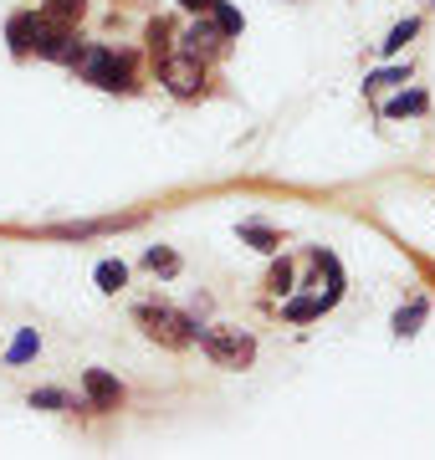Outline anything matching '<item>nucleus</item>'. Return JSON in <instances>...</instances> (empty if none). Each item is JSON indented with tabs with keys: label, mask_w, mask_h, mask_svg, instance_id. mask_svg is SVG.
I'll return each mask as SVG.
<instances>
[{
	"label": "nucleus",
	"mask_w": 435,
	"mask_h": 460,
	"mask_svg": "<svg viewBox=\"0 0 435 460\" xmlns=\"http://www.w3.org/2000/svg\"><path fill=\"white\" fill-rule=\"evenodd\" d=\"M77 72H83L93 87H102V93H129V77H134V62L123 57V51H108V47H83V57H77Z\"/></svg>",
	"instance_id": "nucleus-1"
},
{
	"label": "nucleus",
	"mask_w": 435,
	"mask_h": 460,
	"mask_svg": "<svg viewBox=\"0 0 435 460\" xmlns=\"http://www.w3.org/2000/svg\"><path fill=\"white\" fill-rule=\"evenodd\" d=\"M195 338H200V348L220 363V368H246V363L256 358V338L252 332H241V328H220V332L195 328Z\"/></svg>",
	"instance_id": "nucleus-2"
},
{
	"label": "nucleus",
	"mask_w": 435,
	"mask_h": 460,
	"mask_svg": "<svg viewBox=\"0 0 435 460\" xmlns=\"http://www.w3.org/2000/svg\"><path fill=\"white\" fill-rule=\"evenodd\" d=\"M134 317L144 323V332H149L154 343H164V348H184L195 338V323H184V317L174 313V307H164V302H144Z\"/></svg>",
	"instance_id": "nucleus-3"
},
{
	"label": "nucleus",
	"mask_w": 435,
	"mask_h": 460,
	"mask_svg": "<svg viewBox=\"0 0 435 460\" xmlns=\"http://www.w3.org/2000/svg\"><path fill=\"white\" fill-rule=\"evenodd\" d=\"M31 51H36V57H51V62H77V57H83L77 26H47V21H36Z\"/></svg>",
	"instance_id": "nucleus-4"
},
{
	"label": "nucleus",
	"mask_w": 435,
	"mask_h": 460,
	"mask_svg": "<svg viewBox=\"0 0 435 460\" xmlns=\"http://www.w3.org/2000/svg\"><path fill=\"white\" fill-rule=\"evenodd\" d=\"M159 72H164V83H169V93H174V98H195V93L205 87L200 57H190V51H184V57H164V62H159Z\"/></svg>",
	"instance_id": "nucleus-5"
},
{
	"label": "nucleus",
	"mask_w": 435,
	"mask_h": 460,
	"mask_svg": "<svg viewBox=\"0 0 435 460\" xmlns=\"http://www.w3.org/2000/svg\"><path fill=\"white\" fill-rule=\"evenodd\" d=\"M83 389H87V399H93V410H118V399H123V384H118L113 374H102V368H87Z\"/></svg>",
	"instance_id": "nucleus-6"
},
{
	"label": "nucleus",
	"mask_w": 435,
	"mask_h": 460,
	"mask_svg": "<svg viewBox=\"0 0 435 460\" xmlns=\"http://www.w3.org/2000/svg\"><path fill=\"white\" fill-rule=\"evenodd\" d=\"M83 11H87V0H47L36 21H47V26H77Z\"/></svg>",
	"instance_id": "nucleus-7"
},
{
	"label": "nucleus",
	"mask_w": 435,
	"mask_h": 460,
	"mask_svg": "<svg viewBox=\"0 0 435 460\" xmlns=\"http://www.w3.org/2000/svg\"><path fill=\"white\" fill-rule=\"evenodd\" d=\"M5 36H11V51H31V41H36V11H16L11 16V26H5Z\"/></svg>",
	"instance_id": "nucleus-8"
},
{
	"label": "nucleus",
	"mask_w": 435,
	"mask_h": 460,
	"mask_svg": "<svg viewBox=\"0 0 435 460\" xmlns=\"http://www.w3.org/2000/svg\"><path fill=\"white\" fill-rule=\"evenodd\" d=\"M220 26L216 21H195V26H190V36H184V51H190V57H200V51H216L220 47Z\"/></svg>",
	"instance_id": "nucleus-9"
},
{
	"label": "nucleus",
	"mask_w": 435,
	"mask_h": 460,
	"mask_svg": "<svg viewBox=\"0 0 435 460\" xmlns=\"http://www.w3.org/2000/svg\"><path fill=\"white\" fill-rule=\"evenodd\" d=\"M420 323H425V302L415 296L410 307H400V313H395V338H415Z\"/></svg>",
	"instance_id": "nucleus-10"
},
{
	"label": "nucleus",
	"mask_w": 435,
	"mask_h": 460,
	"mask_svg": "<svg viewBox=\"0 0 435 460\" xmlns=\"http://www.w3.org/2000/svg\"><path fill=\"white\" fill-rule=\"evenodd\" d=\"M282 313L292 317V323H313V317H323L328 307H323V296H292V302H287Z\"/></svg>",
	"instance_id": "nucleus-11"
},
{
	"label": "nucleus",
	"mask_w": 435,
	"mask_h": 460,
	"mask_svg": "<svg viewBox=\"0 0 435 460\" xmlns=\"http://www.w3.org/2000/svg\"><path fill=\"white\" fill-rule=\"evenodd\" d=\"M36 348H41L36 328H21V332H16V343L5 348V363H26V358H36Z\"/></svg>",
	"instance_id": "nucleus-12"
},
{
	"label": "nucleus",
	"mask_w": 435,
	"mask_h": 460,
	"mask_svg": "<svg viewBox=\"0 0 435 460\" xmlns=\"http://www.w3.org/2000/svg\"><path fill=\"white\" fill-rule=\"evenodd\" d=\"M241 241L256 246V251H277V246H282V235H277L271 226H241Z\"/></svg>",
	"instance_id": "nucleus-13"
},
{
	"label": "nucleus",
	"mask_w": 435,
	"mask_h": 460,
	"mask_svg": "<svg viewBox=\"0 0 435 460\" xmlns=\"http://www.w3.org/2000/svg\"><path fill=\"white\" fill-rule=\"evenodd\" d=\"M123 281H129V266H123V261H102L98 266V287H102V292H118Z\"/></svg>",
	"instance_id": "nucleus-14"
},
{
	"label": "nucleus",
	"mask_w": 435,
	"mask_h": 460,
	"mask_svg": "<svg viewBox=\"0 0 435 460\" xmlns=\"http://www.w3.org/2000/svg\"><path fill=\"white\" fill-rule=\"evenodd\" d=\"M210 11H216V26H220L226 36H235L241 26H246V21H241V11H235V5H226V0H216Z\"/></svg>",
	"instance_id": "nucleus-15"
},
{
	"label": "nucleus",
	"mask_w": 435,
	"mask_h": 460,
	"mask_svg": "<svg viewBox=\"0 0 435 460\" xmlns=\"http://www.w3.org/2000/svg\"><path fill=\"white\" fill-rule=\"evenodd\" d=\"M404 113H425V93H404L385 108V118H404Z\"/></svg>",
	"instance_id": "nucleus-16"
},
{
	"label": "nucleus",
	"mask_w": 435,
	"mask_h": 460,
	"mask_svg": "<svg viewBox=\"0 0 435 460\" xmlns=\"http://www.w3.org/2000/svg\"><path fill=\"white\" fill-rule=\"evenodd\" d=\"M420 31V21H400L395 31H389V41H385V57H395V51H404V41Z\"/></svg>",
	"instance_id": "nucleus-17"
},
{
	"label": "nucleus",
	"mask_w": 435,
	"mask_h": 460,
	"mask_svg": "<svg viewBox=\"0 0 435 460\" xmlns=\"http://www.w3.org/2000/svg\"><path fill=\"white\" fill-rule=\"evenodd\" d=\"M144 261H149V271H164V277H174V271H180V256H174V251H159V246H154Z\"/></svg>",
	"instance_id": "nucleus-18"
},
{
	"label": "nucleus",
	"mask_w": 435,
	"mask_h": 460,
	"mask_svg": "<svg viewBox=\"0 0 435 460\" xmlns=\"http://www.w3.org/2000/svg\"><path fill=\"white\" fill-rule=\"evenodd\" d=\"M149 47H154V62H164L169 57V21H154L149 26Z\"/></svg>",
	"instance_id": "nucleus-19"
},
{
	"label": "nucleus",
	"mask_w": 435,
	"mask_h": 460,
	"mask_svg": "<svg viewBox=\"0 0 435 460\" xmlns=\"http://www.w3.org/2000/svg\"><path fill=\"white\" fill-rule=\"evenodd\" d=\"M31 404H36V410H62V404H67V394H62V389H36Z\"/></svg>",
	"instance_id": "nucleus-20"
},
{
	"label": "nucleus",
	"mask_w": 435,
	"mask_h": 460,
	"mask_svg": "<svg viewBox=\"0 0 435 460\" xmlns=\"http://www.w3.org/2000/svg\"><path fill=\"white\" fill-rule=\"evenodd\" d=\"M389 83H404V72H400V66H389V72H374V77H368L364 87H389Z\"/></svg>",
	"instance_id": "nucleus-21"
},
{
	"label": "nucleus",
	"mask_w": 435,
	"mask_h": 460,
	"mask_svg": "<svg viewBox=\"0 0 435 460\" xmlns=\"http://www.w3.org/2000/svg\"><path fill=\"white\" fill-rule=\"evenodd\" d=\"M287 287H292V266H277V271H271V292H287Z\"/></svg>",
	"instance_id": "nucleus-22"
},
{
	"label": "nucleus",
	"mask_w": 435,
	"mask_h": 460,
	"mask_svg": "<svg viewBox=\"0 0 435 460\" xmlns=\"http://www.w3.org/2000/svg\"><path fill=\"white\" fill-rule=\"evenodd\" d=\"M184 11H210V5H216V0H180Z\"/></svg>",
	"instance_id": "nucleus-23"
}]
</instances>
